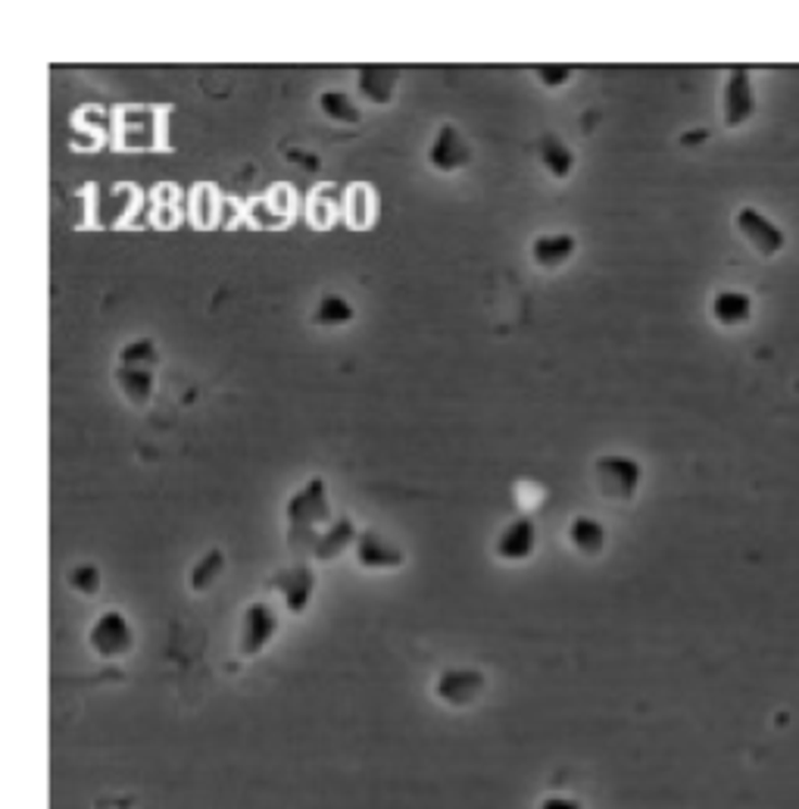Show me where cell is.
<instances>
[{
  "label": "cell",
  "instance_id": "obj_1",
  "mask_svg": "<svg viewBox=\"0 0 799 809\" xmlns=\"http://www.w3.org/2000/svg\"><path fill=\"white\" fill-rule=\"evenodd\" d=\"M284 522H288V544L291 551H306L313 554L319 534H322L334 516H331V497H328V481L322 476H313L300 484L284 504Z\"/></svg>",
  "mask_w": 799,
  "mask_h": 809
},
{
  "label": "cell",
  "instance_id": "obj_2",
  "mask_svg": "<svg viewBox=\"0 0 799 809\" xmlns=\"http://www.w3.org/2000/svg\"><path fill=\"white\" fill-rule=\"evenodd\" d=\"M594 479H597L599 497L609 504H631L641 491L644 466L627 454H603L594 463Z\"/></svg>",
  "mask_w": 799,
  "mask_h": 809
},
{
  "label": "cell",
  "instance_id": "obj_3",
  "mask_svg": "<svg viewBox=\"0 0 799 809\" xmlns=\"http://www.w3.org/2000/svg\"><path fill=\"white\" fill-rule=\"evenodd\" d=\"M88 647L103 659H123L135 650V629L119 609H106L88 629Z\"/></svg>",
  "mask_w": 799,
  "mask_h": 809
},
{
  "label": "cell",
  "instance_id": "obj_4",
  "mask_svg": "<svg viewBox=\"0 0 799 809\" xmlns=\"http://www.w3.org/2000/svg\"><path fill=\"white\" fill-rule=\"evenodd\" d=\"M428 166L444 173V176H453V173H462L469 163H472V148L466 141V135L453 123H444V126L434 131L431 144H428Z\"/></svg>",
  "mask_w": 799,
  "mask_h": 809
},
{
  "label": "cell",
  "instance_id": "obj_5",
  "mask_svg": "<svg viewBox=\"0 0 799 809\" xmlns=\"http://www.w3.org/2000/svg\"><path fill=\"white\" fill-rule=\"evenodd\" d=\"M487 687V679L481 669H469V666H456V669H444L434 682V697L447 707H472L481 700Z\"/></svg>",
  "mask_w": 799,
  "mask_h": 809
},
{
  "label": "cell",
  "instance_id": "obj_6",
  "mask_svg": "<svg viewBox=\"0 0 799 809\" xmlns=\"http://www.w3.org/2000/svg\"><path fill=\"white\" fill-rule=\"evenodd\" d=\"M734 226H737V231L744 235V241L759 256H777V253L787 248V235L774 226L762 210H756V206H740L734 213Z\"/></svg>",
  "mask_w": 799,
  "mask_h": 809
},
{
  "label": "cell",
  "instance_id": "obj_7",
  "mask_svg": "<svg viewBox=\"0 0 799 809\" xmlns=\"http://www.w3.org/2000/svg\"><path fill=\"white\" fill-rule=\"evenodd\" d=\"M278 634V612H275L272 604L266 601H256L244 609V619H241V637H238V650L241 657H259Z\"/></svg>",
  "mask_w": 799,
  "mask_h": 809
},
{
  "label": "cell",
  "instance_id": "obj_8",
  "mask_svg": "<svg viewBox=\"0 0 799 809\" xmlns=\"http://www.w3.org/2000/svg\"><path fill=\"white\" fill-rule=\"evenodd\" d=\"M756 113V91H752V73L749 69H731L724 78L722 116L727 128L747 126Z\"/></svg>",
  "mask_w": 799,
  "mask_h": 809
},
{
  "label": "cell",
  "instance_id": "obj_9",
  "mask_svg": "<svg viewBox=\"0 0 799 809\" xmlns=\"http://www.w3.org/2000/svg\"><path fill=\"white\" fill-rule=\"evenodd\" d=\"M353 557H356V562L363 569H369V572H391V569H400L406 562L403 547H397L394 541H388L381 531L375 529L359 531V541L353 547Z\"/></svg>",
  "mask_w": 799,
  "mask_h": 809
},
{
  "label": "cell",
  "instance_id": "obj_10",
  "mask_svg": "<svg viewBox=\"0 0 799 809\" xmlns=\"http://www.w3.org/2000/svg\"><path fill=\"white\" fill-rule=\"evenodd\" d=\"M534 551H537V526H534V519H528V516L509 519V522L499 529L497 541H494V554H497V559L512 562V566L534 557Z\"/></svg>",
  "mask_w": 799,
  "mask_h": 809
},
{
  "label": "cell",
  "instance_id": "obj_11",
  "mask_svg": "<svg viewBox=\"0 0 799 809\" xmlns=\"http://www.w3.org/2000/svg\"><path fill=\"white\" fill-rule=\"evenodd\" d=\"M531 263L541 273H559L562 266H569L578 253V235L572 231H544L531 241Z\"/></svg>",
  "mask_w": 799,
  "mask_h": 809
},
{
  "label": "cell",
  "instance_id": "obj_12",
  "mask_svg": "<svg viewBox=\"0 0 799 809\" xmlns=\"http://www.w3.org/2000/svg\"><path fill=\"white\" fill-rule=\"evenodd\" d=\"M275 587L281 591V601L291 616H303L306 607L313 604V594H316V572L306 566V562H297V566H288L284 572L275 576Z\"/></svg>",
  "mask_w": 799,
  "mask_h": 809
},
{
  "label": "cell",
  "instance_id": "obj_13",
  "mask_svg": "<svg viewBox=\"0 0 799 809\" xmlns=\"http://www.w3.org/2000/svg\"><path fill=\"white\" fill-rule=\"evenodd\" d=\"M400 85V69L394 66H363L356 73V91L363 101L375 103V106H388L394 101Z\"/></svg>",
  "mask_w": 799,
  "mask_h": 809
},
{
  "label": "cell",
  "instance_id": "obj_14",
  "mask_svg": "<svg viewBox=\"0 0 799 809\" xmlns=\"http://www.w3.org/2000/svg\"><path fill=\"white\" fill-rule=\"evenodd\" d=\"M153 123H156V116L150 110H141V106L123 110V116H119V144L128 148V151H150L156 144Z\"/></svg>",
  "mask_w": 799,
  "mask_h": 809
},
{
  "label": "cell",
  "instance_id": "obj_15",
  "mask_svg": "<svg viewBox=\"0 0 799 809\" xmlns=\"http://www.w3.org/2000/svg\"><path fill=\"white\" fill-rule=\"evenodd\" d=\"M356 541H359V531L353 526V519H350V516H338V519L319 534V541H316V547H313V557L319 559V562L344 557L350 547H356Z\"/></svg>",
  "mask_w": 799,
  "mask_h": 809
},
{
  "label": "cell",
  "instance_id": "obj_16",
  "mask_svg": "<svg viewBox=\"0 0 799 809\" xmlns=\"http://www.w3.org/2000/svg\"><path fill=\"white\" fill-rule=\"evenodd\" d=\"M709 313H712V319L719 326H724V329L747 326L749 316H752V298H749L747 291L724 288V291H715V298L709 304Z\"/></svg>",
  "mask_w": 799,
  "mask_h": 809
},
{
  "label": "cell",
  "instance_id": "obj_17",
  "mask_svg": "<svg viewBox=\"0 0 799 809\" xmlns=\"http://www.w3.org/2000/svg\"><path fill=\"white\" fill-rule=\"evenodd\" d=\"M113 379H116L119 394L131 406H138V409H144L153 401V394H156V369H125V366H116Z\"/></svg>",
  "mask_w": 799,
  "mask_h": 809
},
{
  "label": "cell",
  "instance_id": "obj_18",
  "mask_svg": "<svg viewBox=\"0 0 799 809\" xmlns=\"http://www.w3.org/2000/svg\"><path fill=\"white\" fill-rule=\"evenodd\" d=\"M344 216L353 228L366 231L378 223V194L372 185H353L344 194Z\"/></svg>",
  "mask_w": 799,
  "mask_h": 809
},
{
  "label": "cell",
  "instance_id": "obj_19",
  "mask_svg": "<svg viewBox=\"0 0 799 809\" xmlns=\"http://www.w3.org/2000/svg\"><path fill=\"white\" fill-rule=\"evenodd\" d=\"M569 544L581 557H599L606 551V526L594 516H574L569 522Z\"/></svg>",
  "mask_w": 799,
  "mask_h": 809
},
{
  "label": "cell",
  "instance_id": "obj_20",
  "mask_svg": "<svg viewBox=\"0 0 799 809\" xmlns=\"http://www.w3.org/2000/svg\"><path fill=\"white\" fill-rule=\"evenodd\" d=\"M341 206H344V198H341L338 185H319V188L309 194L306 219L316 228H331L334 226V219L341 216Z\"/></svg>",
  "mask_w": 799,
  "mask_h": 809
},
{
  "label": "cell",
  "instance_id": "obj_21",
  "mask_svg": "<svg viewBox=\"0 0 799 809\" xmlns=\"http://www.w3.org/2000/svg\"><path fill=\"white\" fill-rule=\"evenodd\" d=\"M541 163H544V169H547L549 176L566 181L574 173V166H578V153L559 135H544L541 138Z\"/></svg>",
  "mask_w": 799,
  "mask_h": 809
},
{
  "label": "cell",
  "instance_id": "obj_22",
  "mask_svg": "<svg viewBox=\"0 0 799 809\" xmlns=\"http://www.w3.org/2000/svg\"><path fill=\"white\" fill-rule=\"evenodd\" d=\"M319 110H322L325 119L331 123H341V126H359L363 123V110L356 98L350 91H341V88H328L319 94Z\"/></svg>",
  "mask_w": 799,
  "mask_h": 809
},
{
  "label": "cell",
  "instance_id": "obj_23",
  "mask_svg": "<svg viewBox=\"0 0 799 809\" xmlns=\"http://www.w3.org/2000/svg\"><path fill=\"white\" fill-rule=\"evenodd\" d=\"M353 319H356V306L341 294H325L313 309V323L322 329H341V326H350Z\"/></svg>",
  "mask_w": 799,
  "mask_h": 809
},
{
  "label": "cell",
  "instance_id": "obj_24",
  "mask_svg": "<svg viewBox=\"0 0 799 809\" xmlns=\"http://www.w3.org/2000/svg\"><path fill=\"white\" fill-rule=\"evenodd\" d=\"M223 572H225L223 551H219V547L206 551V554L194 562V569H191V579H188V582H191V591H194V594H206L213 584L223 579Z\"/></svg>",
  "mask_w": 799,
  "mask_h": 809
},
{
  "label": "cell",
  "instance_id": "obj_25",
  "mask_svg": "<svg viewBox=\"0 0 799 809\" xmlns=\"http://www.w3.org/2000/svg\"><path fill=\"white\" fill-rule=\"evenodd\" d=\"M116 366H125V369H156L160 366V347L153 338H135L128 341L119 356H116Z\"/></svg>",
  "mask_w": 799,
  "mask_h": 809
},
{
  "label": "cell",
  "instance_id": "obj_26",
  "mask_svg": "<svg viewBox=\"0 0 799 809\" xmlns=\"http://www.w3.org/2000/svg\"><path fill=\"white\" fill-rule=\"evenodd\" d=\"M191 216H194V226L200 228H213L219 219V198L210 185H198L194 194H191Z\"/></svg>",
  "mask_w": 799,
  "mask_h": 809
},
{
  "label": "cell",
  "instance_id": "obj_27",
  "mask_svg": "<svg viewBox=\"0 0 799 809\" xmlns=\"http://www.w3.org/2000/svg\"><path fill=\"white\" fill-rule=\"evenodd\" d=\"M248 223H253L256 228H281L288 226L291 219L269 201V194H263V198H256L248 206Z\"/></svg>",
  "mask_w": 799,
  "mask_h": 809
},
{
  "label": "cell",
  "instance_id": "obj_28",
  "mask_svg": "<svg viewBox=\"0 0 799 809\" xmlns=\"http://www.w3.org/2000/svg\"><path fill=\"white\" fill-rule=\"evenodd\" d=\"M100 569L94 562H78L73 572H69V587H73L75 594H81V597H94L100 591Z\"/></svg>",
  "mask_w": 799,
  "mask_h": 809
},
{
  "label": "cell",
  "instance_id": "obj_29",
  "mask_svg": "<svg viewBox=\"0 0 799 809\" xmlns=\"http://www.w3.org/2000/svg\"><path fill=\"white\" fill-rule=\"evenodd\" d=\"M534 78H537L544 88L556 91V88H562V85L572 81L574 69L572 66H537V69H534Z\"/></svg>",
  "mask_w": 799,
  "mask_h": 809
},
{
  "label": "cell",
  "instance_id": "obj_30",
  "mask_svg": "<svg viewBox=\"0 0 799 809\" xmlns=\"http://www.w3.org/2000/svg\"><path fill=\"white\" fill-rule=\"evenodd\" d=\"M541 809H581V804L572 800V797H566V794H553V797H547L541 804Z\"/></svg>",
  "mask_w": 799,
  "mask_h": 809
},
{
  "label": "cell",
  "instance_id": "obj_31",
  "mask_svg": "<svg viewBox=\"0 0 799 809\" xmlns=\"http://www.w3.org/2000/svg\"><path fill=\"white\" fill-rule=\"evenodd\" d=\"M706 138V131H694V135H684V144H699Z\"/></svg>",
  "mask_w": 799,
  "mask_h": 809
}]
</instances>
